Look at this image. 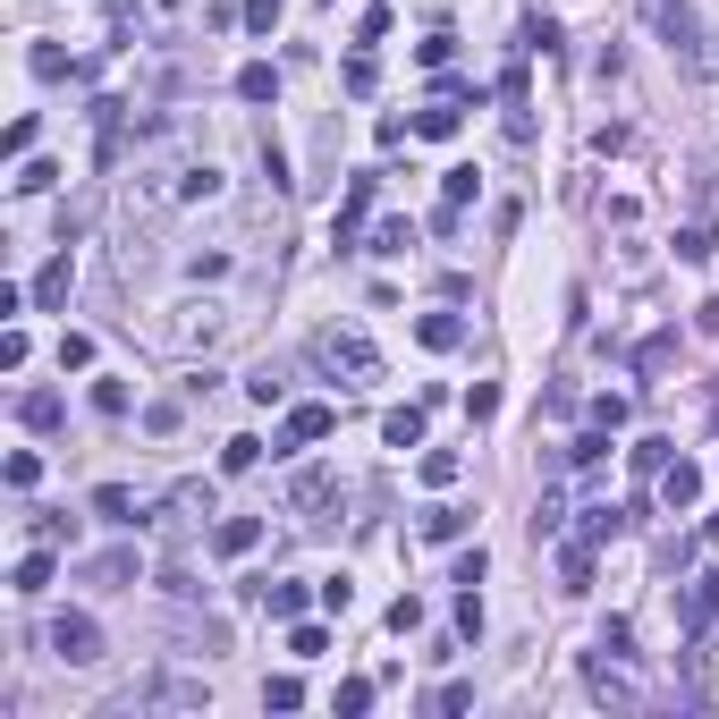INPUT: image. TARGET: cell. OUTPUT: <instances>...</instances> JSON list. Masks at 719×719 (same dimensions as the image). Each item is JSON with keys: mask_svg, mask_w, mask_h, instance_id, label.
I'll list each match as a JSON object with an SVG mask.
<instances>
[{"mask_svg": "<svg viewBox=\"0 0 719 719\" xmlns=\"http://www.w3.org/2000/svg\"><path fill=\"white\" fill-rule=\"evenodd\" d=\"M178 203H187V169L169 162V153H153V162L128 169V187H119V221H128V237L135 229H162Z\"/></svg>", "mask_w": 719, "mask_h": 719, "instance_id": "6da1fadb", "label": "cell"}, {"mask_svg": "<svg viewBox=\"0 0 719 719\" xmlns=\"http://www.w3.org/2000/svg\"><path fill=\"white\" fill-rule=\"evenodd\" d=\"M314 364H322L330 381H347V390H373V381H381V347H373L356 322L314 330Z\"/></svg>", "mask_w": 719, "mask_h": 719, "instance_id": "7a4b0ae2", "label": "cell"}, {"mask_svg": "<svg viewBox=\"0 0 719 719\" xmlns=\"http://www.w3.org/2000/svg\"><path fill=\"white\" fill-rule=\"evenodd\" d=\"M43 644H51V660H68V669H94L102 660V626L85 618V610H60V618L43 626Z\"/></svg>", "mask_w": 719, "mask_h": 719, "instance_id": "3957f363", "label": "cell"}, {"mask_svg": "<svg viewBox=\"0 0 719 719\" xmlns=\"http://www.w3.org/2000/svg\"><path fill=\"white\" fill-rule=\"evenodd\" d=\"M585 686H592V703H610V711H635V703H644V686H635V677H626V652H592L585 660Z\"/></svg>", "mask_w": 719, "mask_h": 719, "instance_id": "277c9868", "label": "cell"}, {"mask_svg": "<svg viewBox=\"0 0 719 719\" xmlns=\"http://www.w3.org/2000/svg\"><path fill=\"white\" fill-rule=\"evenodd\" d=\"M221 330H229V305H212V296H203V305H178L169 339H178V347H212Z\"/></svg>", "mask_w": 719, "mask_h": 719, "instance_id": "5b68a950", "label": "cell"}, {"mask_svg": "<svg viewBox=\"0 0 719 719\" xmlns=\"http://www.w3.org/2000/svg\"><path fill=\"white\" fill-rule=\"evenodd\" d=\"M330 432H339V406H322V398L288 406V449H314V440H330Z\"/></svg>", "mask_w": 719, "mask_h": 719, "instance_id": "8992f818", "label": "cell"}, {"mask_svg": "<svg viewBox=\"0 0 719 719\" xmlns=\"http://www.w3.org/2000/svg\"><path fill=\"white\" fill-rule=\"evenodd\" d=\"M135 576H144V558H135V551H102V558H85V585H102V592H128Z\"/></svg>", "mask_w": 719, "mask_h": 719, "instance_id": "52a82bcc", "label": "cell"}, {"mask_svg": "<svg viewBox=\"0 0 719 719\" xmlns=\"http://www.w3.org/2000/svg\"><path fill=\"white\" fill-rule=\"evenodd\" d=\"M660 499H669V508H694V499H703V465L669 458V465H660Z\"/></svg>", "mask_w": 719, "mask_h": 719, "instance_id": "ba28073f", "label": "cell"}, {"mask_svg": "<svg viewBox=\"0 0 719 719\" xmlns=\"http://www.w3.org/2000/svg\"><path fill=\"white\" fill-rule=\"evenodd\" d=\"M330 499H339V474H330V465H305V474L288 483V508H296V517H305V508H330Z\"/></svg>", "mask_w": 719, "mask_h": 719, "instance_id": "9c48e42d", "label": "cell"}, {"mask_svg": "<svg viewBox=\"0 0 719 719\" xmlns=\"http://www.w3.org/2000/svg\"><path fill=\"white\" fill-rule=\"evenodd\" d=\"M373 196H381V178H347V203H339V246H356L364 212H373Z\"/></svg>", "mask_w": 719, "mask_h": 719, "instance_id": "30bf717a", "label": "cell"}, {"mask_svg": "<svg viewBox=\"0 0 719 719\" xmlns=\"http://www.w3.org/2000/svg\"><path fill=\"white\" fill-rule=\"evenodd\" d=\"M9 592H17V601H43V592H51V551H43V542H34V551L17 558V576H9Z\"/></svg>", "mask_w": 719, "mask_h": 719, "instance_id": "8fae6325", "label": "cell"}, {"mask_svg": "<svg viewBox=\"0 0 719 719\" xmlns=\"http://www.w3.org/2000/svg\"><path fill=\"white\" fill-rule=\"evenodd\" d=\"M255 542H262V517H221V524H212V551H221V558H246Z\"/></svg>", "mask_w": 719, "mask_h": 719, "instance_id": "7c38bea8", "label": "cell"}, {"mask_svg": "<svg viewBox=\"0 0 719 719\" xmlns=\"http://www.w3.org/2000/svg\"><path fill=\"white\" fill-rule=\"evenodd\" d=\"M68 288H76V262H43V280H34V305H43V314H60V305H68Z\"/></svg>", "mask_w": 719, "mask_h": 719, "instance_id": "4fadbf2b", "label": "cell"}, {"mask_svg": "<svg viewBox=\"0 0 719 719\" xmlns=\"http://www.w3.org/2000/svg\"><path fill=\"white\" fill-rule=\"evenodd\" d=\"M60 415H68L60 390H26V398H17V424H26V432H60Z\"/></svg>", "mask_w": 719, "mask_h": 719, "instance_id": "5bb4252c", "label": "cell"}, {"mask_svg": "<svg viewBox=\"0 0 719 719\" xmlns=\"http://www.w3.org/2000/svg\"><path fill=\"white\" fill-rule=\"evenodd\" d=\"M94 517H102V524H144V508H135L128 483H102V491H94Z\"/></svg>", "mask_w": 719, "mask_h": 719, "instance_id": "9a60e30c", "label": "cell"}, {"mask_svg": "<svg viewBox=\"0 0 719 719\" xmlns=\"http://www.w3.org/2000/svg\"><path fill=\"white\" fill-rule=\"evenodd\" d=\"M381 440H390V449H424V406H390V415H381Z\"/></svg>", "mask_w": 719, "mask_h": 719, "instance_id": "2e32d148", "label": "cell"}, {"mask_svg": "<svg viewBox=\"0 0 719 719\" xmlns=\"http://www.w3.org/2000/svg\"><path fill=\"white\" fill-rule=\"evenodd\" d=\"M212 508H221V499H212V483H196V474H187V483L169 491V517H187V524H203Z\"/></svg>", "mask_w": 719, "mask_h": 719, "instance_id": "e0dca14e", "label": "cell"}, {"mask_svg": "<svg viewBox=\"0 0 719 719\" xmlns=\"http://www.w3.org/2000/svg\"><path fill=\"white\" fill-rule=\"evenodd\" d=\"M237 102H280V68L246 60V68H237Z\"/></svg>", "mask_w": 719, "mask_h": 719, "instance_id": "ac0fdd59", "label": "cell"}, {"mask_svg": "<svg viewBox=\"0 0 719 719\" xmlns=\"http://www.w3.org/2000/svg\"><path fill=\"white\" fill-rule=\"evenodd\" d=\"M415 339H424L432 356H449V347L465 339V322H458V314H424V322H415Z\"/></svg>", "mask_w": 719, "mask_h": 719, "instance_id": "d6986e66", "label": "cell"}, {"mask_svg": "<svg viewBox=\"0 0 719 719\" xmlns=\"http://www.w3.org/2000/svg\"><path fill=\"white\" fill-rule=\"evenodd\" d=\"M26 533L43 542V551H60V542H76V524H68V517H51V508H34V517H26Z\"/></svg>", "mask_w": 719, "mask_h": 719, "instance_id": "ffe728a7", "label": "cell"}, {"mask_svg": "<svg viewBox=\"0 0 719 719\" xmlns=\"http://www.w3.org/2000/svg\"><path fill=\"white\" fill-rule=\"evenodd\" d=\"M465 524H474L465 508H424V542H458Z\"/></svg>", "mask_w": 719, "mask_h": 719, "instance_id": "44dd1931", "label": "cell"}, {"mask_svg": "<svg viewBox=\"0 0 719 719\" xmlns=\"http://www.w3.org/2000/svg\"><path fill=\"white\" fill-rule=\"evenodd\" d=\"M262 610H271V618H296V610H305V585H271V576H262Z\"/></svg>", "mask_w": 719, "mask_h": 719, "instance_id": "7402d4cb", "label": "cell"}, {"mask_svg": "<svg viewBox=\"0 0 719 719\" xmlns=\"http://www.w3.org/2000/svg\"><path fill=\"white\" fill-rule=\"evenodd\" d=\"M262 711H305V686L296 677H262Z\"/></svg>", "mask_w": 719, "mask_h": 719, "instance_id": "603a6c76", "label": "cell"}, {"mask_svg": "<svg viewBox=\"0 0 719 719\" xmlns=\"http://www.w3.org/2000/svg\"><path fill=\"white\" fill-rule=\"evenodd\" d=\"M221 465H229V474H255V465H262V440H255V432H237L229 449H221Z\"/></svg>", "mask_w": 719, "mask_h": 719, "instance_id": "cb8c5ba5", "label": "cell"}, {"mask_svg": "<svg viewBox=\"0 0 719 719\" xmlns=\"http://www.w3.org/2000/svg\"><path fill=\"white\" fill-rule=\"evenodd\" d=\"M626 533V508H585V542H618Z\"/></svg>", "mask_w": 719, "mask_h": 719, "instance_id": "d4e9b609", "label": "cell"}, {"mask_svg": "<svg viewBox=\"0 0 719 719\" xmlns=\"http://www.w3.org/2000/svg\"><path fill=\"white\" fill-rule=\"evenodd\" d=\"M558 576H567V592H592V542H576V551L558 558Z\"/></svg>", "mask_w": 719, "mask_h": 719, "instance_id": "484cf974", "label": "cell"}, {"mask_svg": "<svg viewBox=\"0 0 719 719\" xmlns=\"http://www.w3.org/2000/svg\"><path fill=\"white\" fill-rule=\"evenodd\" d=\"M415 135H458V102H432V110H415Z\"/></svg>", "mask_w": 719, "mask_h": 719, "instance_id": "4316f807", "label": "cell"}, {"mask_svg": "<svg viewBox=\"0 0 719 719\" xmlns=\"http://www.w3.org/2000/svg\"><path fill=\"white\" fill-rule=\"evenodd\" d=\"M406 246H415V221H381L373 229V255H406Z\"/></svg>", "mask_w": 719, "mask_h": 719, "instance_id": "83f0119b", "label": "cell"}, {"mask_svg": "<svg viewBox=\"0 0 719 719\" xmlns=\"http://www.w3.org/2000/svg\"><path fill=\"white\" fill-rule=\"evenodd\" d=\"M330 711H347V719H356V711H373V677H347V686L330 694Z\"/></svg>", "mask_w": 719, "mask_h": 719, "instance_id": "f1b7e54d", "label": "cell"}, {"mask_svg": "<svg viewBox=\"0 0 719 719\" xmlns=\"http://www.w3.org/2000/svg\"><path fill=\"white\" fill-rule=\"evenodd\" d=\"M686 618H694V626H711V618H719V576H703V585H694Z\"/></svg>", "mask_w": 719, "mask_h": 719, "instance_id": "f546056e", "label": "cell"}, {"mask_svg": "<svg viewBox=\"0 0 719 719\" xmlns=\"http://www.w3.org/2000/svg\"><path fill=\"white\" fill-rule=\"evenodd\" d=\"M280 390H288V381H280V364H262V373H246V398H262V406H280Z\"/></svg>", "mask_w": 719, "mask_h": 719, "instance_id": "4dcf8cb0", "label": "cell"}, {"mask_svg": "<svg viewBox=\"0 0 719 719\" xmlns=\"http://www.w3.org/2000/svg\"><path fill=\"white\" fill-rule=\"evenodd\" d=\"M424 483H432V491L458 483V449H432V458H424Z\"/></svg>", "mask_w": 719, "mask_h": 719, "instance_id": "1f68e13d", "label": "cell"}, {"mask_svg": "<svg viewBox=\"0 0 719 719\" xmlns=\"http://www.w3.org/2000/svg\"><path fill=\"white\" fill-rule=\"evenodd\" d=\"M43 483V458H34V449H17V458H9V491H34Z\"/></svg>", "mask_w": 719, "mask_h": 719, "instance_id": "d6a6232c", "label": "cell"}, {"mask_svg": "<svg viewBox=\"0 0 719 719\" xmlns=\"http://www.w3.org/2000/svg\"><path fill=\"white\" fill-rule=\"evenodd\" d=\"M390 626H398V635H415V626H424V601H415V592H398V601H390Z\"/></svg>", "mask_w": 719, "mask_h": 719, "instance_id": "836d02e7", "label": "cell"}, {"mask_svg": "<svg viewBox=\"0 0 719 719\" xmlns=\"http://www.w3.org/2000/svg\"><path fill=\"white\" fill-rule=\"evenodd\" d=\"M288 652L314 660V652H330V635H322V626H288Z\"/></svg>", "mask_w": 719, "mask_h": 719, "instance_id": "e575fe53", "label": "cell"}, {"mask_svg": "<svg viewBox=\"0 0 719 719\" xmlns=\"http://www.w3.org/2000/svg\"><path fill=\"white\" fill-rule=\"evenodd\" d=\"M373 85H381V68H373V51H356L347 60V94H373Z\"/></svg>", "mask_w": 719, "mask_h": 719, "instance_id": "d590c367", "label": "cell"}, {"mask_svg": "<svg viewBox=\"0 0 719 719\" xmlns=\"http://www.w3.org/2000/svg\"><path fill=\"white\" fill-rule=\"evenodd\" d=\"M76 364H94V339H85V330H68V339H60V373H76Z\"/></svg>", "mask_w": 719, "mask_h": 719, "instance_id": "8d00e7d4", "label": "cell"}, {"mask_svg": "<svg viewBox=\"0 0 719 719\" xmlns=\"http://www.w3.org/2000/svg\"><path fill=\"white\" fill-rule=\"evenodd\" d=\"M465 415H474V424H491V415H499V390H491V381H474V390H465Z\"/></svg>", "mask_w": 719, "mask_h": 719, "instance_id": "74e56055", "label": "cell"}, {"mask_svg": "<svg viewBox=\"0 0 719 719\" xmlns=\"http://www.w3.org/2000/svg\"><path fill=\"white\" fill-rule=\"evenodd\" d=\"M491 576V558L483 551H458V567H449V585H483Z\"/></svg>", "mask_w": 719, "mask_h": 719, "instance_id": "f35d334b", "label": "cell"}, {"mask_svg": "<svg viewBox=\"0 0 719 719\" xmlns=\"http://www.w3.org/2000/svg\"><path fill=\"white\" fill-rule=\"evenodd\" d=\"M677 255H686V262H711L719 237H711V229H686V237H677Z\"/></svg>", "mask_w": 719, "mask_h": 719, "instance_id": "ab89813d", "label": "cell"}, {"mask_svg": "<svg viewBox=\"0 0 719 719\" xmlns=\"http://www.w3.org/2000/svg\"><path fill=\"white\" fill-rule=\"evenodd\" d=\"M51 178H60V169H51V162H26V169H17V196H43Z\"/></svg>", "mask_w": 719, "mask_h": 719, "instance_id": "60d3db41", "label": "cell"}, {"mask_svg": "<svg viewBox=\"0 0 719 719\" xmlns=\"http://www.w3.org/2000/svg\"><path fill=\"white\" fill-rule=\"evenodd\" d=\"M474 187H483L474 169H449V178H440V203H465V196H474Z\"/></svg>", "mask_w": 719, "mask_h": 719, "instance_id": "b9f144b4", "label": "cell"}, {"mask_svg": "<svg viewBox=\"0 0 719 719\" xmlns=\"http://www.w3.org/2000/svg\"><path fill=\"white\" fill-rule=\"evenodd\" d=\"M94 406L102 415H128V381H94Z\"/></svg>", "mask_w": 719, "mask_h": 719, "instance_id": "7bdbcfd3", "label": "cell"}, {"mask_svg": "<svg viewBox=\"0 0 719 719\" xmlns=\"http://www.w3.org/2000/svg\"><path fill=\"white\" fill-rule=\"evenodd\" d=\"M280 26V0H246V34H271Z\"/></svg>", "mask_w": 719, "mask_h": 719, "instance_id": "ee69618b", "label": "cell"}, {"mask_svg": "<svg viewBox=\"0 0 719 719\" xmlns=\"http://www.w3.org/2000/svg\"><path fill=\"white\" fill-rule=\"evenodd\" d=\"M558 517H567V508H558V491H542V508H533V542H542V533H558Z\"/></svg>", "mask_w": 719, "mask_h": 719, "instance_id": "f6af8a7d", "label": "cell"}, {"mask_svg": "<svg viewBox=\"0 0 719 719\" xmlns=\"http://www.w3.org/2000/svg\"><path fill=\"white\" fill-rule=\"evenodd\" d=\"M458 635H483V601H474V585L458 592Z\"/></svg>", "mask_w": 719, "mask_h": 719, "instance_id": "bcb514c9", "label": "cell"}]
</instances>
